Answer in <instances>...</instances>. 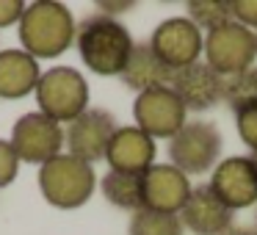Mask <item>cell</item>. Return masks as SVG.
<instances>
[{
  "mask_svg": "<svg viewBox=\"0 0 257 235\" xmlns=\"http://www.w3.org/2000/svg\"><path fill=\"white\" fill-rule=\"evenodd\" d=\"M75 45L89 72L111 78V75H122L136 42L119 20L91 14L75 31Z\"/></svg>",
  "mask_w": 257,
  "mask_h": 235,
  "instance_id": "6da1fadb",
  "label": "cell"
},
{
  "mask_svg": "<svg viewBox=\"0 0 257 235\" xmlns=\"http://www.w3.org/2000/svg\"><path fill=\"white\" fill-rule=\"evenodd\" d=\"M75 17L64 3L56 0H36L25 6L20 20V42L28 56L39 58H58L75 45Z\"/></svg>",
  "mask_w": 257,
  "mask_h": 235,
  "instance_id": "7a4b0ae2",
  "label": "cell"
},
{
  "mask_svg": "<svg viewBox=\"0 0 257 235\" xmlns=\"http://www.w3.org/2000/svg\"><path fill=\"white\" fill-rule=\"evenodd\" d=\"M39 191L45 196L47 205L58 207V210H78L91 199L97 185L94 166L78 161L69 152H61L45 166H39Z\"/></svg>",
  "mask_w": 257,
  "mask_h": 235,
  "instance_id": "3957f363",
  "label": "cell"
},
{
  "mask_svg": "<svg viewBox=\"0 0 257 235\" xmlns=\"http://www.w3.org/2000/svg\"><path fill=\"white\" fill-rule=\"evenodd\" d=\"M36 102L39 113L50 116L58 125H69L89 108V80L75 67H53L42 72L36 83Z\"/></svg>",
  "mask_w": 257,
  "mask_h": 235,
  "instance_id": "277c9868",
  "label": "cell"
},
{
  "mask_svg": "<svg viewBox=\"0 0 257 235\" xmlns=\"http://www.w3.org/2000/svg\"><path fill=\"white\" fill-rule=\"evenodd\" d=\"M221 130L207 119H191L169 139V163L191 177V174H207L221 161Z\"/></svg>",
  "mask_w": 257,
  "mask_h": 235,
  "instance_id": "5b68a950",
  "label": "cell"
},
{
  "mask_svg": "<svg viewBox=\"0 0 257 235\" xmlns=\"http://www.w3.org/2000/svg\"><path fill=\"white\" fill-rule=\"evenodd\" d=\"M254 58H257L254 34L235 20L205 34L202 61L210 69H216L221 78H229V75H238L243 69L254 67Z\"/></svg>",
  "mask_w": 257,
  "mask_h": 235,
  "instance_id": "8992f818",
  "label": "cell"
},
{
  "mask_svg": "<svg viewBox=\"0 0 257 235\" xmlns=\"http://www.w3.org/2000/svg\"><path fill=\"white\" fill-rule=\"evenodd\" d=\"M9 144L17 152L20 163L45 166L47 161H53L56 155L64 152V128L45 113L31 111L14 122Z\"/></svg>",
  "mask_w": 257,
  "mask_h": 235,
  "instance_id": "52a82bcc",
  "label": "cell"
},
{
  "mask_svg": "<svg viewBox=\"0 0 257 235\" xmlns=\"http://www.w3.org/2000/svg\"><path fill=\"white\" fill-rule=\"evenodd\" d=\"M188 111L174 94L172 86H161V89L141 91L133 102V119L136 128L147 133L152 141L158 139H172L185 122H188Z\"/></svg>",
  "mask_w": 257,
  "mask_h": 235,
  "instance_id": "ba28073f",
  "label": "cell"
},
{
  "mask_svg": "<svg viewBox=\"0 0 257 235\" xmlns=\"http://www.w3.org/2000/svg\"><path fill=\"white\" fill-rule=\"evenodd\" d=\"M116 128L119 125L111 111H105V108H86L78 119H72L67 125V130H64V147L78 161L94 166L97 161H105L108 144H111Z\"/></svg>",
  "mask_w": 257,
  "mask_h": 235,
  "instance_id": "9c48e42d",
  "label": "cell"
},
{
  "mask_svg": "<svg viewBox=\"0 0 257 235\" xmlns=\"http://www.w3.org/2000/svg\"><path fill=\"white\" fill-rule=\"evenodd\" d=\"M150 47L172 72H180V69L202 61L205 34L188 17H169L152 31Z\"/></svg>",
  "mask_w": 257,
  "mask_h": 235,
  "instance_id": "30bf717a",
  "label": "cell"
},
{
  "mask_svg": "<svg viewBox=\"0 0 257 235\" xmlns=\"http://www.w3.org/2000/svg\"><path fill=\"white\" fill-rule=\"evenodd\" d=\"M207 185L232 213L257 205V169L249 155H232L218 161Z\"/></svg>",
  "mask_w": 257,
  "mask_h": 235,
  "instance_id": "8fae6325",
  "label": "cell"
},
{
  "mask_svg": "<svg viewBox=\"0 0 257 235\" xmlns=\"http://www.w3.org/2000/svg\"><path fill=\"white\" fill-rule=\"evenodd\" d=\"M177 216L183 221V229H188L194 235H224L232 227L235 213L213 194L210 185L199 183L191 188L188 199L180 207Z\"/></svg>",
  "mask_w": 257,
  "mask_h": 235,
  "instance_id": "7c38bea8",
  "label": "cell"
},
{
  "mask_svg": "<svg viewBox=\"0 0 257 235\" xmlns=\"http://www.w3.org/2000/svg\"><path fill=\"white\" fill-rule=\"evenodd\" d=\"M191 180L172 163H152L141 174V191H144V207L161 213H180L191 194Z\"/></svg>",
  "mask_w": 257,
  "mask_h": 235,
  "instance_id": "4fadbf2b",
  "label": "cell"
},
{
  "mask_svg": "<svg viewBox=\"0 0 257 235\" xmlns=\"http://www.w3.org/2000/svg\"><path fill=\"white\" fill-rule=\"evenodd\" d=\"M172 89L185 105V111H210L218 102H224V78L210 69L205 61H196L191 67L174 72Z\"/></svg>",
  "mask_w": 257,
  "mask_h": 235,
  "instance_id": "5bb4252c",
  "label": "cell"
},
{
  "mask_svg": "<svg viewBox=\"0 0 257 235\" xmlns=\"http://www.w3.org/2000/svg\"><path fill=\"white\" fill-rule=\"evenodd\" d=\"M158 147L147 133H141L136 125L116 128L111 144H108L105 161L111 172H127V174H144L155 163Z\"/></svg>",
  "mask_w": 257,
  "mask_h": 235,
  "instance_id": "9a60e30c",
  "label": "cell"
},
{
  "mask_svg": "<svg viewBox=\"0 0 257 235\" xmlns=\"http://www.w3.org/2000/svg\"><path fill=\"white\" fill-rule=\"evenodd\" d=\"M42 78L39 61L20 50H0V100H23L34 94Z\"/></svg>",
  "mask_w": 257,
  "mask_h": 235,
  "instance_id": "2e32d148",
  "label": "cell"
},
{
  "mask_svg": "<svg viewBox=\"0 0 257 235\" xmlns=\"http://www.w3.org/2000/svg\"><path fill=\"white\" fill-rule=\"evenodd\" d=\"M122 83L133 91H150V89H161V86H172L174 72L155 56V50L150 47V42H141V45H133V53H130L127 64L122 69Z\"/></svg>",
  "mask_w": 257,
  "mask_h": 235,
  "instance_id": "e0dca14e",
  "label": "cell"
},
{
  "mask_svg": "<svg viewBox=\"0 0 257 235\" xmlns=\"http://www.w3.org/2000/svg\"><path fill=\"white\" fill-rule=\"evenodd\" d=\"M100 191L105 202L127 213H139L144 207V191H141V174L127 172H108L100 180Z\"/></svg>",
  "mask_w": 257,
  "mask_h": 235,
  "instance_id": "ac0fdd59",
  "label": "cell"
},
{
  "mask_svg": "<svg viewBox=\"0 0 257 235\" xmlns=\"http://www.w3.org/2000/svg\"><path fill=\"white\" fill-rule=\"evenodd\" d=\"M183 221L177 213H161V210H147L141 207L130 218L127 235H183Z\"/></svg>",
  "mask_w": 257,
  "mask_h": 235,
  "instance_id": "d6986e66",
  "label": "cell"
},
{
  "mask_svg": "<svg viewBox=\"0 0 257 235\" xmlns=\"http://www.w3.org/2000/svg\"><path fill=\"white\" fill-rule=\"evenodd\" d=\"M185 12H188V20L202 34L221 28L224 23L232 20V14H229V0H191L188 6H185Z\"/></svg>",
  "mask_w": 257,
  "mask_h": 235,
  "instance_id": "ffe728a7",
  "label": "cell"
},
{
  "mask_svg": "<svg viewBox=\"0 0 257 235\" xmlns=\"http://www.w3.org/2000/svg\"><path fill=\"white\" fill-rule=\"evenodd\" d=\"M224 102L232 108V113L249 102H257V67L224 78Z\"/></svg>",
  "mask_w": 257,
  "mask_h": 235,
  "instance_id": "44dd1931",
  "label": "cell"
},
{
  "mask_svg": "<svg viewBox=\"0 0 257 235\" xmlns=\"http://www.w3.org/2000/svg\"><path fill=\"white\" fill-rule=\"evenodd\" d=\"M235 128H238L240 141H243L251 150V155H254L257 152V102H249V105L235 111Z\"/></svg>",
  "mask_w": 257,
  "mask_h": 235,
  "instance_id": "7402d4cb",
  "label": "cell"
},
{
  "mask_svg": "<svg viewBox=\"0 0 257 235\" xmlns=\"http://www.w3.org/2000/svg\"><path fill=\"white\" fill-rule=\"evenodd\" d=\"M17 172H20V158L17 152L12 150L9 141L0 139V188H6L17 180Z\"/></svg>",
  "mask_w": 257,
  "mask_h": 235,
  "instance_id": "603a6c76",
  "label": "cell"
},
{
  "mask_svg": "<svg viewBox=\"0 0 257 235\" xmlns=\"http://www.w3.org/2000/svg\"><path fill=\"white\" fill-rule=\"evenodd\" d=\"M229 14H232L235 23H240L251 34H257V0H232Z\"/></svg>",
  "mask_w": 257,
  "mask_h": 235,
  "instance_id": "cb8c5ba5",
  "label": "cell"
},
{
  "mask_svg": "<svg viewBox=\"0 0 257 235\" xmlns=\"http://www.w3.org/2000/svg\"><path fill=\"white\" fill-rule=\"evenodd\" d=\"M25 6L23 0H0V28H9V25H20L25 14Z\"/></svg>",
  "mask_w": 257,
  "mask_h": 235,
  "instance_id": "d4e9b609",
  "label": "cell"
},
{
  "mask_svg": "<svg viewBox=\"0 0 257 235\" xmlns=\"http://www.w3.org/2000/svg\"><path fill=\"white\" fill-rule=\"evenodd\" d=\"M97 9H100L102 17L116 20V14H119V12H133L136 3H97Z\"/></svg>",
  "mask_w": 257,
  "mask_h": 235,
  "instance_id": "484cf974",
  "label": "cell"
},
{
  "mask_svg": "<svg viewBox=\"0 0 257 235\" xmlns=\"http://www.w3.org/2000/svg\"><path fill=\"white\" fill-rule=\"evenodd\" d=\"M224 235H257V229L254 227H235V224H232Z\"/></svg>",
  "mask_w": 257,
  "mask_h": 235,
  "instance_id": "4316f807",
  "label": "cell"
},
{
  "mask_svg": "<svg viewBox=\"0 0 257 235\" xmlns=\"http://www.w3.org/2000/svg\"><path fill=\"white\" fill-rule=\"evenodd\" d=\"M251 158V163H254V169H257V152H254V155H249Z\"/></svg>",
  "mask_w": 257,
  "mask_h": 235,
  "instance_id": "83f0119b",
  "label": "cell"
},
{
  "mask_svg": "<svg viewBox=\"0 0 257 235\" xmlns=\"http://www.w3.org/2000/svg\"><path fill=\"white\" fill-rule=\"evenodd\" d=\"M254 229H257V205H254Z\"/></svg>",
  "mask_w": 257,
  "mask_h": 235,
  "instance_id": "f1b7e54d",
  "label": "cell"
},
{
  "mask_svg": "<svg viewBox=\"0 0 257 235\" xmlns=\"http://www.w3.org/2000/svg\"><path fill=\"white\" fill-rule=\"evenodd\" d=\"M254 45H257V34H254Z\"/></svg>",
  "mask_w": 257,
  "mask_h": 235,
  "instance_id": "f546056e",
  "label": "cell"
}]
</instances>
